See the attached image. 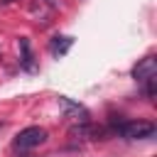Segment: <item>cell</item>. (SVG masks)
<instances>
[{"label":"cell","instance_id":"6da1fadb","mask_svg":"<svg viewBox=\"0 0 157 157\" xmlns=\"http://www.w3.org/2000/svg\"><path fill=\"white\" fill-rule=\"evenodd\" d=\"M113 128L128 140H145V137L155 135V125L145 123V120H123V123H115Z\"/></svg>","mask_w":157,"mask_h":157},{"label":"cell","instance_id":"7a4b0ae2","mask_svg":"<svg viewBox=\"0 0 157 157\" xmlns=\"http://www.w3.org/2000/svg\"><path fill=\"white\" fill-rule=\"evenodd\" d=\"M44 140H47V130L32 125V128H25V130L17 132V137H15V150H32V147H39Z\"/></svg>","mask_w":157,"mask_h":157},{"label":"cell","instance_id":"3957f363","mask_svg":"<svg viewBox=\"0 0 157 157\" xmlns=\"http://www.w3.org/2000/svg\"><path fill=\"white\" fill-rule=\"evenodd\" d=\"M155 74H157V56H155V54L140 59V61L132 66V78H135V81H145V78H150V76H155Z\"/></svg>","mask_w":157,"mask_h":157},{"label":"cell","instance_id":"277c9868","mask_svg":"<svg viewBox=\"0 0 157 157\" xmlns=\"http://www.w3.org/2000/svg\"><path fill=\"white\" fill-rule=\"evenodd\" d=\"M71 44H74L71 37H54V39H52V54H54V56H61V54L69 52Z\"/></svg>","mask_w":157,"mask_h":157},{"label":"cell","instance_id":"5b68a950","mask_svg":"<svg viewBox=\"0 0 157 157\" xmlns=\"http://www.w3.org/2000/svg\"><path fill=\"white\" fill-rule=\"evenodd\" d=\"M20 49H22V66L27 71H34V61H32V52H29V42L20 39Z\"/></svg>","mask_w":157,"mask_h":157},{"label":"cell","instance_id":"8992f818","mask_svg":"<svg viewBox=\"0 0 157 157\" xmlns=\"http://www.w3.org/2000/svg\"><path fill=\"white\" fill-rule=\"evenodd\" d=\"M0 2H2V5H7V2H12V0H0Z\"/></svg>","mask_w":157,"mask_h":157}]
</instances>
